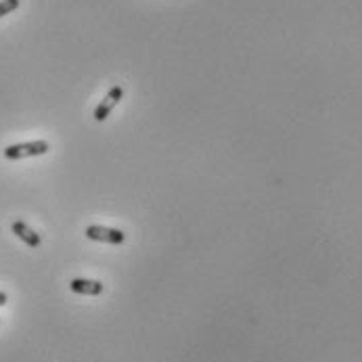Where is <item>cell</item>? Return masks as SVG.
Segmentation results:
<instances>
[{"label":"cell","instance_id":"4","mask_svg":"<svg viewBox=\"0 0 362 362\" xmlns=\"http://www.w3.org/2000/svg\"><path fill=\"white\" fill-rule=\"evenodd\" d=\"M11 228H13V233H15V235H17V237H19L27 247H34V250H36V247H40V245H42V237H40L36 231H32L25 222L17 220V222H13V226H11Z\"/></svg>","mask_w":362,"mask_h":362},{"label":"cell","instance_id":"5","mask_svg":"<svg viewBox=\"0 0 362 362\" xmlns=\"http://www.w3.org/2000/svg\"><path fill=\"white\" fill-rule=\"evenodd\" d=\"M70 289L78 295H101L103 293V283L101 280H91V278H74L70 283Z\"/></svg>","mask_w":362,"mask_h":362},{"label":"cell","instance_id":"2","mask_svg":"<svg viewBox=\"0 0 362 362\" xmlns=\"http://www.w3.org/2000/svg\"><path fill=\"white\" fill-rule=\"evenodd\" d=\"M86 237L91 241H98V243H109V245H122L126 241V233L119 228H107V226H98L92 224L86 228Z\"/></svg>","mask_w":362,"mask_h":362},{"label":"cell","instance_id":"7","mask_svg":"<svg viewBox=\"0 0 362 362\" xmlns=\"http://www.w3.org/2000/svg\"><path fill=\"white\" fill-rule=\"evenodd\" d=\"M6 302H8V297H6V293H2V291H0V306H4Z\"/></svg>","mask_w":362,"mask_h":362},{"label":"cell","instance_id":"1","mask_svg":"<svg viewBox=\"0 0 362 362\" xmlns=\"http://www.w3.org/2000/svg\"><path fill=\"white\" fill-rule=\"evenodd\" d=\"M49 143L46 141H30V143H19V145H8L4 149L6 160H25V157H36L49 153Z\"/></svg>","mask_w":362,"mask_h":362},{"label":"cell","instance_id":"3","mask_svg":"<svg viewBox=\"0 0 362 362\" xmlns=\"http://www.w3.org/2000/svg\"><path fill=\"white\" fill-rule=\"evenodd\" d=\"M122 98H124V89H122V86L109 89V92L105 94V98H103V101L98 103V107L94 109V119H96V122H105Z\"/></svg>","mask_w":362,"mask_h":362},{"label":"cell","instance_id":"6","mask_svg":"<svg viewBox=\"0 0 362 362\" xmlns=\"http://www.w3.org/2000/svg\"><path fill=\"white\" fill-rule=\"evenodd\" d=\"M21 4V0H0V19L4 15H11L13 11H17Z\"/></svg>","mask_w":362,"mask_h":362}]
</instances>
